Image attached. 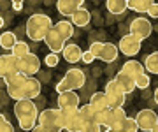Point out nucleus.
I'll return each mask as SVG.
<instances>
[{
    "label": "nucleus",
    "mask_w": 158,
    "mask_h": 132,
    "mask_svg": "<svg viewBox=\"0 0 158 132\" xmlns=\"http://www.w3.org/2000/svg\"><path fill=\"white\" fill-rule=\"evenodd\" d=\"M55 30H56L65 40H69L74 35V25H72V21H69V19H63V21L55 23Z\"/></svg>",
    "instance_id": "nucleus-23"
},
{
    "label": "nucleus",
    "mask_w": 158,
    "mask_h": 132,
    "mask_svg": "<svg viewBox=\"0 0 158 132\" xmlns=\"http://www.w3.org/2000/svg\"><path fill=\"white\" fill-rule=\"evenodd\" d=\"M63 58L67 60L69 63H77L83 60V49L77 46V44H67V46L63 48Z\"/></svg>",
    "instance_id": "nucleus-17"
},
{
    "label": "nucleus",
    "mask_w": 158,
    "mask_h": 132,
    "mask_svg": "<svg viewBox=\"0 0 158 132\" xmlns=\"http://www.w3.org/2000/svg\"><path fill=\"white\" fill-rule=\"evenodd\" d=\"M12 55L16 58H25L27 55H30V46L25 40H18L14 44V48H12Z\"/></svg>",
    "instance_id": "nucleus-30"
},
{
    "label": "nucleus",
    "mask_w": 158,
    "mask_h": 132,
    "mask_svg": "<svg viewBox=\"0 0 158 132\" xmlns=\"http://www.w3.org/2000/svg\"><path fill=\"white\" fill-rule=\"evenodd\" d=\"M144 69L151 74H158V51L148 55L146 60H144Z\"/></svg>",
    "instance_id": "nucleus-27"
},
{
    "label": "nucleus",
    "mask_w": 158,
    "mask_h": 132,
    "mask_svg": "<svg viewBox=\"0 0 158 132\" xmlns=\"http://www.w3.org/2000/svg\"><path fill=\"white\" fill-rule=\"evenodd\" d=\"M149 83H151V79H149V76H148V74H142V76H139V78L135 79L137 88H141V90L148 88V86H149Z\"/></svg>",
    "instance_id": "nucleus-33"
},
{
    "label": "nucleus",
    "mask_w": 158,
    "mask_h": 132,
    "mask_svg": "<svg viewBox=\"0 0 158 132\" xmlns=\"http://www.w3.org/2000/svg\"><path fill=\"white\" fill-rule=\"evenodd\" d=\"M83 7V0H58L56 2V9L60 14L63 16H69L72 18L74 12Z\"/></svg>",
    "instance_id": "nucleus-15"
},
{
    "label": "nucleus",
    "mask_w": 158,
    "mask_h": 132,
    "mask_svg": "<svg viewBox=\"0 0 158 132\" xmlns=\"http://www.w3.org/2000/svg\"><path fill=\"white\" fill-rule=\"evenodd\" d=\"M137 130H139V125H137L135 118H130V116L125 120L123 127L119 129V132H137Z\"/></svg>",
    "instance_id": "nucleus-31"
},
{
    "label": "nucleus",
    "mask_w": 158,
    "mask_h": 132,
    "mask_svg": "<svg viewBox=\"0 0 158 132\" xmlns=\"http://www.w3.org/2000/svg\"><path fill=\"white\" fill-rule=\"evenodd\" d=\"M153 97H155V102L158 104V88H156V90H155V93H153Z\"/></svg>",
    "instance_id": "nucleus-41"
},
{
    "label": "nucleus",
    "mask_w": 158,
    "mask_h": 132,
    "mask_svg": "<svg viewBox=\"0 0 158 132\" xmlns=\"http://www.w3.org/2000/svg\"><path fill=\"white\" fill-rule=\"evenodd\" d=\"M135 121H137V125H139V130L151 132L153 127L158 123V116L153 109H141L135 116Z\"/></svg>",
    "instance_id": "nucleus-10"
},
{
    "label": "nucleus",
    "mask_w": 158,
    "mask_h": 132,
    "mask_svg": "<svg viewBox=\"0 0 158 132\" xmlns=\"http://www.w3.org/2000/svg\"><path fill=\"white\" fill-rule=\"evenodd\" d=\"M51 28H53V21L48 14L37 12L27 19V35H28V39L35 40V42L44 40Z\"/></svg>",
    "instance_id": "nucleus-2"
},
{
    "label": "nucleus",
    "mask_w": 158,
    "mask_h": 132,
    "mask_svg": "<svg viewBox=\"0 0 158 132\" xmlns=\"http://www.w3.org/2000/svg\"><path fill=\"white\" fill-rule=\"evenodd\" d=\"M114 81L118 83V86L123 90L125 93H132L134 90L137 88L135 85V79L132 78V76H128L127 72H123V70H119L118 74L114 76Z\"/></svg>",
    "instance_id": "nucleus-16"
},
{
    "label": "nucleus",
    "mask_w": 158,
    "mask_h": 132,
    "mask_svg": "<svg viewBox=\"0 0 158 132\" xmlns=\"http://www.w3.org/2000/svg\"><path fill=\"white\" fill-rule=\"evenodd\" d=\"M0 132H14L12 125L9 123V120H7L2 113H0Z\"/></svg>",
    "instance_id": "nucleus-34"
},
{
    "label": "nucleus",
    "mask_w": 158,
    "mask_h": 132,
    "mask_svg": "<svg viewBox=\"0 0 158 132\" xmlns=\"http://www.w3.org/2000/svg\"><path fill=\"white\" fill-rule=\"evenodd\" d=\"M32 132H51V130H48V129H44V127L37 125V127H35V129H34V130H32Z\"/></svg>",
    "instance_id": "nucleus-40"
},
{
    "label": "nucleus",
    "mask_w": 158,
    "mask_h": 132,
    "mask_svg": "<svg viewBox=\"0 0 158 132\" xmlns=\"http://www.w3.org/2000/svg\"><path fill=\"white\" fill-rule=\"evenodd\" d=\"M153 32V25L149 19L146 18H135L132 23H130V34L139 37V39H148Z\"/></svg>",
    "instance_id": "nucleus-12"
},
{
    "label": "nucleus",
    "mask_w": 158,
    "mask_h": 132,
    "mask_svg": "<svg viewBox=\"0 0 158 132\" xmlns=\"http://www.w3.org/2000/svg\"><path fill=\"white\" fill-rule=\"evenodd\" d=\"M44 42H46V46L49 48V51H51V53H55V55L62 53V51H63V48L67 46V40L63 39L62 35L58 34L56 30H55V27L49 30V34L46 35Z\"/></svg>",
    "instance_id": "nucleus-13"
},
{
    "label": "nucleus",
    "mask_w": 158,
    "mask_h": 132,
    "mask_svg": "<svg viewBox=\"0 0 158 132\" xmlns=\"http://www.w3.org/2000/svg\"><path fill=\"white\" fill-rule=\"evenodd\" d=\"M123 72H127L128 76H132L134 79H137L139 76H142V74H146L144 72V65H142L141 62H137V60H128V62H125V65H123Z\"/></svg>",
    "instance_id": "nucleus-20"
},
{
    "label": "nucleus",
    "mask_w": 158,
    "mask_h": 132,
    "mask_svg": "<svg viewBox=\"0 0 158 132\" xmlns=\"http://www.w3.org/2000/svg\"><path fill=\"white\" fill-rule=\"evenodd\" d=\"M25 95H27L28 100L39 97L40 95V81L35 79V78H28L27 79V88H25Z\"/></svg>",
    "instance_id": "nucleus-22"
},
{
    "label": "nucleus",
    "mask_w": 158,
    "mask_h": 132,
    "mask_svg": "<svg viewBox=\"0 0 158 132\" xmlns=\"http://www.w3.org/2000/svg\"><path fill=\"white\" fill-rule=\"evenodd\" d=\"M106 95H107V102H109V109H119L125 106V97H127V93L121 90L118 86V83L114 79L107 81V85H106Z\"/></svg>",
    "instance_id": "nucleus-6"
},
{
    "label": "nucleus",
    "mask_w": 158,
    "mask_h": 132,
    "mask_svg": "<svg viewBox=\"0 0 158 132\" xmlns=\"http://www.w3.org/2000/svg\"><path fill=\"white\" fill-rule=\"evenodd\" d=\"M2 27H4V18L0 16V28H2Z\"/></svg>",
    "instance_id": "nucleus-42"
},
{
    "label": "nucleus",
    "mask_w": 158,
    "mask_h": 132,
    "mask_svg": "<svg viewBox=\"0 0 158 132\" xmlns=\"http://www.w3.org/2000/svg\"><path fill=\"white\" fill-rule=\"evenodd\" d=\"M14 115L18 118V123L23 130H34L39 125V111L32 100H18L14 104Z\"/></svg>",
    "instance_id": "nucleus-1"
},
{
    "label": "nucleus",
    "mask_w": 158,
    "mask_h": 132,
    "mask_svg": "<svg viewBox=\"0 0 158 132\" xmlns=\"http://www.w3.org/2000/svg\"><path fill=\"white\" fill-rule=\"evenodd\" d=\"M27 76L23 74H16V76H11V78H7L6 81V86H7V95L14 100H25L27 95H25V88H27Z\"/></svg>",
    "instance_id": "nucleus-5"
},
{
    "label": "nucleus",
    "mask_w": 158,
    "mask_h": 132,
    "mask_svg": "<svg viewBox=\"0 0 158 132\" xmlns=\"http://www.w3.org/2000/svg\"><path fill=\"white\" fill-rule=\"evenodd\" d=\"M40 69V60L37 55L30 53L25 58H19V72L27 78H34V74H37Z\"/></svg>",
    "instance_id": "nucleus-11"
},
{
    "label": "nucleus",
    "mask_w": 158,
    "mask_h": 132,
    "mask_svg": "<svg viewBox=\"0 0 158 132\" xmlns=\"http://www.w3.org/2000/svg\"><path fill=\"white\" fill-rule=\"evenodd\" d=\"M151 6V0H128V9L135 12H148Z\"/></svg>",
    "instance_id": "nucleus-29"
},
{
    "label": "nucleus",
    "mask_w": 158,
    "mask_h": 132,
    "mask_svg": "<svg viewBox=\"0 0 158 132\" xmlns=\"http://www.w3.org/2000/svg\"><path fill=\"white\" fill-rule=\"evenodd\" d=\"M118 55H119V49H118L116 44H113V42H104V48H102V53H100L98 58L104 60V62L111 63L118 58Z\"/></svg>",
    "instance_id": "nucleus-21"
},
{
    "label": "nucleus",
    "mask_w": 158,
    "mask_h": 132,
    "mask_svg": "<svg viewBox=\"0 0 158 132\" xmlns=\"http://www.w3.org/2000/svg\"><path fill=\"white\" fill-rule=\"evenodd\" d=\"M79 95L76 92H63L58 95V109H79Z\"/></svg>",
    "instance_id": "nucleus-14"
},
{
    "label": "nucleus",
    "mask_w": 158,
    "mask_h": 132,
    "mask_svg": "<svg viewBox=\"0 0 158 132\" xmlns=\"http://www.w3.org/2000/svg\"><path fill=\"white\" fill-rule=\"evenodd\" d=\"M93 60H95V57H93L90 51H85V53H83V62H85V63H91Z\"/></svg>",
    "instance_id": "nucleus-38"
},
{
    "label": "nucleus",
    "mask_w": 158,
    "mask_h": 132,
    "mask_svg": "<svg viewBox=\"0 0 158 132\" xmlns=\"http://www.w3.org/2000/svg\"><path fill=\"white\" fill-rule=\"evenodd\" d=\"M88 104L95 109L97 113H102V111L109 109V102H107V95H106V92H95L93 95H91V99H90V102Z\"/></svg>",
    "instance_id": "nucleus-18"
},
{
    "label": "nucleus",
    "mask_w": 158,
    "mask_h": 132,
    "mask_svg": "<svg viewBox=\"0 0 158 132\" xmlns=\"http://www.w3.org/2000/svg\"><path fill=\"white\" fill-rule=\"evenodd\" d=\"M79 111H81V116H83L85 123H97V116H98V113L91 108L90 104H83V106L79 108Z\"/></svg>",
    "instance_id": "nucleus-25"
},
{
    "label": "nucleus",
    "mask_w": 158,
    "mask_h": 132,
    "mask_svg": "<svg viewBox=\"0 0 158 132\" xmlns=\"http://www.w3.org/2000/svg\"><path fill=\"white\" fill-rule=\"evenodd\" d=\"M16 74H21L19 72V58H16L12 53L0 55V78L7 79V78Z\"/></svg>",
    "instance_id": "nucleus-8"
},
{
    "label": "nucleus",
    "mask_w": 158,
    "mask_h": 132,
    "mask_svg": "<svg viewBox=\"0 0 158 132\" xmlns=\"http://www.w3.org/2000/svg\"><path fill=\"white\" fill-rule=\"evenodd\" d=\"M85 83H86V76H85L83 70L77 69V67L69 69L67 74L58 81L56 93L60 95V93H63V92H76V90H79V88H83Z\"/></svg>",
    "instance_id": "nucleus-3"
},
{
    "label": "nucleus",
    "mask_w": 158,
    "mask_h": 132,
    "mask_svg": "<svg viewBox=\"0 0 158 132\" xmlns=\"http://www.w3.org/2000/svg\"><path fill=\"white\" fill-rule=\"evenodd\" d=\"M148 14L155 19V18H158V4L156 2H153L151 0V6H149V9H148Z\"/></svg>",
    "instance_id": "nucleus-37"
},
{
    "label": "nucleus",
    "mask_w": 158,
    "mask_h": 132,
    "mask_svg": "<svg viewBox=\"0 0 158 132\" xmlns=\"http://www.w3.org/2000/svg\"><path fill=\"white\" fill-rule=\"evenodd\" d=\"M151 132H158V123H156L155 127H153V130H151Z\"/></svg>",
    "instance_id": "nucleus-43"
},
{
    "label": "nucleus",
    "mask_w": 158,
    "mask_h": 132,
    "mask_svg": "<svg viewBox=\"0 0 158 132\" xmlns=\"http://www.w3.org/2000/svg\"><path fill=\"white\" fill-rule=\"evenodd\" d=\"M44 62H46L48 67H56L58 62H60V58H58V55H55V53H49V55L44 58Z\"/></svg>",
    "instance_id": "nucleus-35"
},
{
    "label": "nucleus",
    "mask_w": 158,
    "mask_h": 132,
    "mask_svg": "<svg viewBox=\"0 0 158 132\" xmlns=\"http://www.w3.org/2000/svg\"><path fill=\"white\" fill-rule=\"evenodd\" d=\"M97 123H98L100 127L111 129V127H113V111H111V109H106V111L98 113V116H97Z\"/></svg>",
    "instance_id": "nucleus-28"
},
{
    "label": "nucleus",
    "mask_w": 158,
    "mask_h": 132,
    "mask_svg": "<svg viewBox=\"0 0 158 132\" xmlns=\"http://www.w3.org/2000/svg\"><path fill=\"white\" fill-rule=\"evenodd\" d=\"M141 48H142V40L132 34L123 35L119 39V44H118V49L123 55H127V57H135L137 53L141 51Z\"/></svg>",
    "instance_id": "nucleus-9"
},
{
    "label": "nucleus",
    "mask_w": 158,
    "mask_h": 132,
    "mask_svg": "<svg viewBox=\"0 0 158 132\" xmlns=\"http://www.w3.org/2000/svg\"><path fill=\"white\" fill-rule=\"evenodd\" d=\"M39 125L48 129L51 132H62L65 130L63 129V113L62 109H44V111H40L39 115Z\"/></svg>",
    "instance_id": "nucleus-4"
},
{
    "label": "nucleus",
    "mask_w": 158,
    "mask_h": 132,
    "mask_svg": "<svg viewBox=\"0 0 158 132\" xmlns=\"http://www.w3.org/2000/svg\"><path fill=\"white\" fill-rule=\"evenodd\" d=\"M70 21H72L74 27H81V28H85V27L90 25L91 14H90V11H86L85 7H81V9H77V11L74 12V16L70 18Z\"/></svg>",
    "instance_id": "nucleus-19"
},
{
    "label": "nucleus",
    "mask_w": 158,
    "mask_h": 132,
    "mask_svg": "<svg viewBox=\"0 0 158 132\" xmlns=\"http://www.w3.org/2000/svg\"><path fill=\"white\" fill-rule=\"evenodd\" d=\"M104 132H116V130H113V129H106Z\"/></svg>",
    "instance_id": "nucleus-44"
},
{
    "label": "nucleus",
    "mask_w": 158,
    "mask_h": 132,
    "mask_svg": "<svg viewBox=\"0 0 158 132\" xmlns=\"http://www.w3.org/2000/svg\"><path fill=\"white\" fill-rule=\"evenodd\" d=\"M102 48H104V42L95 40V42H91V44H90V49H88V51H90L95 58H98V57H100V53H102Z\"/></svg>",
    "instance_id": "nucleus-32"
},
{
    "label": "nucleus",
    "mask_w": 158,
    "mask_h": 132,
    "mask_svg": "<svg viewBox=\"0 0 158 132\" xmlns=\"http://www.w3.org/2000/svg\"><path fill=\"white\" fill-rule=\"evenodd\" d=\"M63 129L67 132H81L85 127V120L79 109H63Z\"/></svg>",
    "instance_id": "nucleus-7"
},
{
    "label": "nucleus",
    "mask_w": 158,
    "mask_h": 132,
    "mask_svg": "<svg viewBox=\"0 0 158 132\" xmlns=\"http://www.w3.org/2000/svg\"><path fill=\"white\" fill-rule=\"evenodd\" d=\"M106 7L111 14H123L128 9V0H107Z\"/></svg>",
    "instance_id": "nucleus-24"
},
{
    "label": "nucleus",
    "mask_w": 158,
    "mask_h": 132,
    "mask_svg": "<svg viewBox=\"0 0 158 132\" xmlns=\"http://www.w3.org/2000/svg\"><path fill=\"white\" fill-rule=\"evenodd\" d=\"M12 7H14L16 11H21L23 9V2H19V0H18V2H12Z\"/></svg>",
    "instance_id": "nucleus-39"
},
{
    "label": "nucleus",
    "mask_w": 158,
    "mask_h": 132,
    "mask_svg": "<svg viewBox=\"0 0 158 132\" xmlns=\"http://www.w3.org/2000/svg\"><path fill=\"white\" fill-rule=\"evenodd\" d=\"M81 132H102V130H100V125L98 123H85V127H83Z\"/></svg>",
    "instance_id": "nucleus-36"
},
{
    "label": "nucleus",
    "mask_w": 158,
    "mask_h": 132,
    "mask_svg": "<svg viewBox=\"0 0 158 132\" xmlns=\"http://www.w3.org/2000/svg\"><path fill=\"white\" fill-rule=\"evenodd\" d=\"M16 42H18V39L12 32H4V34L0 35V48L2 49H11L12 51V48H14Z\"/></svg>",
    "instance_id": "nucleus-26"
}]
</instances>
